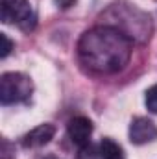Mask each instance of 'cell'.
Masks as SVG:
<instances>
[{"label":"cell","instance_id":"cell-1","mask_svg":"<svg viewBox=\"0 0 157 159\" xmlns=\"http://www.w3.org/2000/svg\"><path fill=\"white\" fill-rule=\"evenodd\" d=\"M133 43L111 26H94L78 41L79 61L96 74H117L131 59Z\"/></svg>","mask_w":157,"mask_h":159},{"label":"cell","instance_id":"cell-2","mask_svg":"<svg viewBox=\"0 0 157 159\" xmlns=\"http://www.w3.org/2000/svg\"><path fill=\"white\" fill-rule=\"evenodd\" d=\"M102 26H111L131 43H146L152 35V19L146 11L129 2H115L100 15Z\"/></svg>","mask_w":157,"mask_h":159},{"label":"cell","instance_id":"cell-5","mask_svg":"<svg viewBox=\"0 0 157 159\" xmlns=\"http://www.w3.org/2000/svg\"><path fill=\"white\" fill-rule=\"evenodd\" d=\"M67 133H69V139L72 141V144L78 146L79 150H83L91 144L92 122L87 117H74L67 124Z\"/></svg>","mask_w":157,"mask_h":159},{"label":"cell","instance_id":"cell-3","mask_svg":"<svg viewBox=\"0 0 157 159\" xmlns=\"http://www.w3.org/2000/svg\"><path fill=\"white\" fill-rule=\"evenodd\" d=\"M34 93L30 76L22 72H4L0 76V102L2 106H13L28 102Z\"/></svg>","mask_w":157,"mask_h":159},{"label":"cell","instance_id":"cell-8","mask_svg":"<svg viewBox=\"0 0 157 159\" xmlns=\"http://www.w3.org/2000/svg\"><path fill=\"white\" fill-rule=\"evenodd\" d=\"M96 157L98 159H126L122 146L113 139H102L96 146Z\"/></svg>","mask_w":157,"mask_h":159},{"label":"cell","instance_id":"cell-7","mask_svg":"<svg viewBox=\"0 0 157 159\" xmlns=\"http://www.w3.org/2000/svg\"><path fill=\"white\" fill-rule=\"evenodd\" d=\"M54 135H56L54 124H41L22 137V146L24 148H41V146L48 144L54 139Z\"/></svg>","mask_w":157,"mask_h":159},{"label":"cell","instance_id":"cell-6","mask_svg":"<svg viewBox=\"0 0 157 159\" xmlns=\"http://www.w3.org/2000/svg\"><path fill=\"white\" fill-rule=\"evenodd\" d=\"M157 139V126L146 117H135L129 124V141L133 144H148Z\"/></svg>","mask_w":157,"mask_h":159},{"label":"cell","instance_id":"cell-10","mask_svg":"<svg viewBox=\"0 0 157 159\" xmlns=\"http://www.w3.org/2000/svg\"><path fill=\"white\" fill-rule=\"evenodd\" d=\"M0 41H2V52H0V57L4 59V57H7L9 54H11V50H13V43H11V39L6 35V34H0Z\"/></svg>","mask_w":157,"mask_h":159},{"label":"cell","instance_id":"cell-9","mask_svg":"<svg viewBox=\"0 0 157 159\" xmlns=\"http://www.w3.org/2000/svg\"><path fill=\"white\" fill-rule=\"evenodd\" d=\"M144 104H146L148 111H152V113H155V115H157V83H155V85H152V87L146 91Z\"/></svg>","mask_w":157,"mask_h":159},{"label":"cell","instance_id":"cell-4","mask_svg":"<svg viewBox=\"0 0 157 159\" xmlns=\"http://www.w3.org/2000/svg\"><path fill=\"white\" fill-rule=\"evenodd\" d=\"M2 22L13 24L22 32H32L37 24V15L30 0H0Z\"/></svg>","mask_w":157,"mask_h":159}]
</instances>
